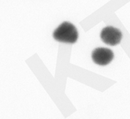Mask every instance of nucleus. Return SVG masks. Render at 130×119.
Here are the masks:
<instances>
[{
  "label": "nucleus",
  "mask_w": 130,
  "mask_h": 119,
  "mask_svg": "<svg viewBox=\"0 0 130 119\" xmlns=\"http://www.w3.org/2000/svg\"><path fill=\"white\" fill-rule=\"evenodd\" d=\"M53 36L58 42L74 44L78 39V32L73 24L69 22H64L54 30Z\"/></svg>",
  "instance_id": "1"
},
{
  "label": "nucleus",
  "mask_w": 130,
  "mask_h": 119,
  "mask_svg": "<svg viewBox=\"0 0 130 119\" xmlns=\"http://www.w3.org/2000/svg\"><path fill=\"white\" fill-rule=\"evenodd\" d=\"M114 54L112 51L106 48H97L93 50L91 54L93 61L99 65L104 66L112 61Z\"/></svg>",
  "instance_id": "3"
},
{
  "label": "nucleus",
  "mask_w": 130,
  "mask_h": 119,
  "mask_svg": "<svg viewBox=\"0 0 130 119\" xmlns=\"http://www.w3.org/2000/svg\"><path fill=\"white\" fill-rule=\"evenodd\" d=\"M123 34L117 28L112 26L104 27L100 33V38L102 41L107 45H118L121 41Z\"/></svg>",
  "instance_id": "2"
}]
</instances>
